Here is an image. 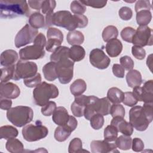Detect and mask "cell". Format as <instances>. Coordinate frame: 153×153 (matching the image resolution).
I'll return each mask as SVG.
<instances>
[{
    "instance_id": "12",
    "label": "cell",
    "mask_w": 153,
    "mask_h": 153,
    "mask_svg": "<svg viewBox=\"0 0 153 153\" xmlns=\"http://www.w3.org/2000/svg\"><path fill=\"white\" fill-rule=\"evenodd\" d=\"M89 60L92 66L99 69H106L111 63L109 57L100 48H94L90 51Z\"/></svg>"
},
{
    "instance_id": "19",
    "label": "cell",
    "mask_w": 153,
    "mask_h": 153,
    "mask_svg": "<svg viewBox=\"0 0 153 153\" xmlns=\"http://www.w3.org/2000/svg\"><path fill=\"white\" fill-rule=\"evenodd\" d=\"M19 58L17 53L14 50H6L0 56L1 65L4 67H9L15 65Z\"/></svg>"
},
{
    "instance_id": "44",
    "label": "cell",
    "mask_w": 153,
    "mask_h": 153,
    "mask_svg": "<svg viewBox=\"0 0 153 153\" xmlns=\"http://www.w3.org/2000/svg\"><path fill=\"white\" fill-rule=\"evenodd\" d=\"M109 114L112 117H120L124 118L125 116V109L124 106L120 103L113 104L111 106Z\"/></svg>"
},
{
    "instance_id": "6",
    "label": "cell",
    "mask_w": 153,
    "mask_h": 153,
    "mask_svg": "<svg viewBox=\"0 0 153 153\" xmlns=\"http://www.w3.org/2000/svg\"><path fill=\"white\" fill-rule=\"evenodd\" d=\"M52 25L65 28L69 31L78 28V23L75 15L66 10L58 11L53 14Z\"/></svg>"
},
{
    "instance_id": "17",
    "label": "cell",
    "mask_w": 153,
    "mask_h": 153,
    "mask_svg": "<svg viewBox=\"0 0 153 153\" xmlns=\"http://www.w3.org/2000/svg\"><path fill=\"white\" fill-rule=\"evenodd\" d=\"M111 124L116 127L118 132L123 135L131 136L133 132V127L130 123L127 122L123 118L120 117H113Z\"/></svg>"
},
{
    "instance_id": "29",
    "label": "cell",
    "mask_w": 153,
    "mask_h": 153,
    "mask_svg": "<svg viewBox=\"0 0 153 153\" xmlns=\"http://www.w3.org/2000/svg\"><path fill=\"white\" fill-rule=\"evenodd\" d=\"M29 24L31 27L36 29L44 27L45 19L43 14L39 12L31 14L29 17Z\"/></svg>"
},
{
    "instance_id": "13",
    "label": "cell",
    "mask_w": 153,
    "mask_h": 153,
    "mask_svg": "<svg viewBox=\"0 0 153 153\" xmlns=\"http://www.w3.org/2000/svg\"><path fill=\"white\" fill-rule=\"evenodd\" d=\"M45 52L44 48L36 45L26 46L19 51V56L21 60H37L44 57Z\"/></svg>"
},
{
    "instance_id": "55",
    "label": "cell",
    "mask_w": 153,
    "mask_h": 153,
    "mask_svg": "<svg viewBox=\"0 0 153 153\" xmlns=\"http://www.w3.org/2000/svg\"><path fill=\"white\" fill-rule=\"evenodd\" d=\"M144 143L141 139L139 137H134L132 140L131 148L134 152H141L144 149Z\"/></svg>"
},
{
    "instance_id": "57",
    "label": "cell",
    "mask_w": 153,
    "mask_h": 153,
    "mask_svg": "<svg viewBox=\"0 0 153 153\" xmlns=\"http://www.w3.org/2000/svg\"><path fill=\"white\" fill-rule=\"evenodd\" d=\"M47 41L45 35L42 33H39L35 37L33 41V44L39 46L42 48H44L46 45Z\"/></svg>"
},
{
    "instance_id": "49",
    "label": "cell",
    "mask_w": 153,
    "mask_h": 153,
    "mask_svg": "<svg viewBox=\"0 0 153 153\" xmlns=\"http://www.w3.org/2000/svg\"><path fill=\"white\" fill-rule=\"evenodd\" d=\"M62 42L56 38H48L45 49L49 52H53L56 49L61 46Z\"/></svg>"
},
{
    "instance_id": "51",
    "label": "cell",
    "mask_w": 153,
    "mask_h": 153,
    "mask_svg": "<svg viewBox=\"0 0 153 153\" xmlns=\"http://www.w3.org/2000/svg\"><path fill=\"white\" fill-rule=\"evenodd\" d=\"M120 62L121 64V66H122V67L129 71L131 69H133V67H134V62L132 60V59L128 56H122L120 59Z\"/></svg>"
},
{
    "instance_id": "53",
    "label": "cell",
    "mask_w": 153,
    "mask_h": 153,
    "mask_svg": "<svg viewBox=\"0 0 153 153\" xmlns=\"http://www.w3.org/2000/svg\"><path fill=\"white\" fill-rule=\"evenodd\" d=\"M132 55L138 60H143L146 56V51L145 49L139 46L133 45L131 47Z\"/></svg>"
},
{
    "instance_id": "33",
    "label": "cell",
    "mask_w": 153,
    "mask_h": 153,
    "mask_svg": "<svg viewBox=\"0 0 153 153\" xmlns=\"http://www.w3.org/2000/svg\"><path fill=\"white\" fill-rule=\"evenodd\" d=\"M152 19V14L149 10H141L136 13V22L139 26H147Z\"/></svg>"
},
{
    "instance_id": "20",
    "label": "cell",
    "mask_w": 153,
    "mask_h": 153,
    "mask_svg": "<svg viewBox=\"0 0 153 153\" xmlns=\"http://www.w3.org/2000/svg\"><path fill=\"white\" fill-rule=\"evenodd\" d=\"M105 48L110 57H115L121 54L123 50V44L119 39L115 38L107 42Z\"/></svg>"
},
{
    "instance_id": "36",
    "label": "cell",
    "mask_w": 153,
    "mask_h": 153,
    "mask_svg": "<svg viewBox=\"0 0 153 153\" xmlns=\"http://www.w3.org/2000/svg\"><path fill=\"white\" fill-rule=\"evenodd\" d=\"M97 97L95 96H89V100L87 105L85 107L84 111V116L87 120H90L91 117L96 114L95 110V101Z\"/></svg>"
},
{
    "instance_id": "32",
    "label": "cell",
    "mask_w": 153,
    "mask_h": 153,
    "mask_svg": "<svg viewBox=\"0 0 153 153\" xmlns=\"http://www.w3.org/2000/svg\"><path fill=\"white\" fill-rule=\"evenodd\" d=\"M69 48L68 47L60 46L58 47L51 54L50 60L56 63L62 59L69 57Z\"/></svg>"
},
{
    "instance_id": "39",
    "label": "cell",
    "mask_w": 153,
    "mask_h": 153,
    "mask_svg": "<svg viewBox=\"0 0 153 153\" xmlns=\"http://www.w3.org/2000/svg\"><path fill=\"white\" fill-rule=\"evenodd\" d=\"M103 115L100 114H95L90 119V126L94 130L100 129L104 124Z\"/></svg>"
},
{
    "instance_id": "48",
    "label": "cell",
    "mask_w": 153,
    "mask_h": 153,
    "mask_svg": "<svg viewBox=\"0 0 153 153\" xmlns=\"http://www.w3.org/2000/svg\"><path fill=\"white\" fill-rule=\"evenodd\" d=\"M124 99L123 100V102L125 105L132 107L137 104L138 101L134 97L133 92H131V91L125 92L124 93Z\"/></svg>"
},
{
    "instance_id": "5",
    "label": "cell",
    "mask_w": 153,
    "mask_h": 153,
    "mask_svg": "<svg viewBox=\"0 0 153 153\" xmlns=\"http://www.w3.org/2000/svg\"><path fill=\"white\" fill-rule=\"evenodd\" d=\"M129 121L133 127L140 131L146 130L151 123L141 106H134L130 109Z\"/></svg>"
},
{
    "instance_id": "16",
    "label": "cell",
    "mask_w": 153,
    "mask_h": 153,
    "mask_svg": "<svg viewBox=\"0 0 153 153\" xmlns=\"http://www.w3.org/2000/svg\"><path fill=\"white\" fill-rule=\"evenodd\" d=\"M89 100V96L81 94L75 96L74 102L71 106V109L75 117H81L84 116L85 107L87 105Z\"/></svg>"
},
{
    "instance_id": "41",
    "label": "cell",
    "mask_w": 153,
    "mask_h": 153,
    "mask_svg": "<svg viewBox=\"0 0 153 153\" xmlns=\"http://www.w3.org/2000/svg\"><path fill=\"white\" fill-rule=\"evenodd\" d=\"M82 149V142L78 137H75L71 140L69 146L68 152L69 153H75L81 152Z\"/></svg>"
},
{
    "instance_id": "1",
    "label": "cell",
    "mask_w": 153,
    "mask_h": 153,
    "mask_svg": "<svg viewBox=\"0 0 153 153\" xmlns=\"http://www.w3.org/2000/svg\"><path fill=\"white\" fill-rule=\"evenodd\" d=\"M29 12L27 1L1 0L0 15L1 18L12 19L27 14Z\"/></svg>"
},
{
    "instance_id": "18",
    "label": "cell",
    "mask_w": 153,
    "mask_h": 153,
    "mask_svg": "<svg viewBox=\"0 0 153 153\" xmlns=\"http://www.w3.org/2000/svg\"><path fill=\"white\" fill-rule=\"evenodd\" d=\"M69 118L70 115H69L68 111L63 106H59L56 108L52 116L53 122L58 126L67 125Z\"/></svg>"
},
{
    "instance_id": "52",
    "label": "cell",
    "mask_w": 153,
    "mask_h": 153,
    "mask_svg": "<svg viewBox=\"0 0 153 153\" xmlns=\"http://www.w3.org/2000/svg\"><path fill=\"white\" fill-rule=\"evenodd\" d=\"M152 6L149 1L148 0H139L136 2L134 7L135 11L137 13L141 10H151Z\"/></svg>"
},
{
    "instance_id": "31",
    "label": "cell",
    "mask_w": 153,
    "mask_h": 153,
    "mask_svg": "<svg viewBox=\"0 0 153 153\" xmlns=\"http://www.w3.org/2000/svg\"><path fill=\"white\" fill-rule=\"evenodd\" d=\"M17 129L12 126H3L0 128V139H10L15 138L18 136Z\"/></svg>"
},
{
    "instance_id": "43",
    "label": "cell",
    "mask_w": 153,
    "mask_h": 153,
    "mask_svg": "<svg viewBox=\"0 0 153 153\" xmlns=\"http://www.w3.org/2000/svg\"><path fill=\"white\" fill-rule=\"evenodd\" d=\"M136 30L131 27H126L121 32V37L126 42L131 43Z\"/></svg>"
},
{
    "instance_id": "54",
    "label": "cell",
    "mask_w": 153,
    "mask_h": 153,
    "mask_svg": "<svg viewBox=\"0 0 153 153\" xmlns=\"http://www.w3.org/2000/svg\"><path fill=\"white\" fill-rule=\"evenodd\" d=\"M118 14L120 17L123 20H129L131 19L133 16V11L131 9L127 7H121L119 11Z\"/></svg>"
},
{
    "instance_id": "50",
    "label": "cell",
    "mask_w": 153,
    "mask_h": 153,
    "mask_svg": "<svg viewBox=\"0 0 153 153\" xmlns=\"http://www.w3.org/2000/svg\"><path fill=\"white\" fill-rule=\"evenodd\" d=\"M85 6H89L94 8H102L106 6L107 1L102 0H90V1H81Z\"/></svg>"
},
{
    "instance_id": "4",
    "label": "cell",
    "mask_w": 153,
    "mask_h": 153,
    "mask_svg": "<svg viewBox=\"0 0 153 153\" xmlns=\"http://www.w3.org/2000/svg\"><path fill=\"white\" fill-rule=\"evenodd\" d=\"M22 132L25 140L27 142H35L45 138L48 134V130L38 120L34 124L26 125Z\"/></svg>"
},
{
    "instance_id": "46",
    "label": "cell",
    "mask_w": 153,
    "mask_h": 153,
    "mask_svg": "<svg viewBox=\"0 0 153 153\" xmlns=\"http://www.w3.org/2000/svg\"><path fill=\"white\" fill-rule=\"evenodd\" d=\"M47 38H56L62 42L63 41V34L62 32L56 27H49L47 32Z\"/></svg>"
},
{
    "instance_id": "45",
    "label": "cell",
    "mask_w": 153,
    "mask_h": 153,
    "mask_svg": "<svg viewBox=\"0 0 153 153\" xmlns=\"http://www.w3.org/2000/svg\"><path fill=\"white\" fill-rule=\"evenodd\" d=\"M56 5V2L54 0H44L41 8L42 13L45 14L53 13Z\"/></svg>"
},
{
    "instance_id": "59",
    "label": "cell",
    "mask_w": 153,
    "mask_h": 153,
    "mask_svg": "<svg viewBox=\"0 0 153 153\" xmlns=\"http://www.w3.org/2000/svg\"><path fill=\"white\" fill-rule=\"evenodd\" d=\"M146 116L149 118V120L152 122L153 120V115H152V103H145L143 106H142Z\"/></svg>"
},
{
    "instance_id": "2",
    "label": "cell",
    "mask_w": 153,
    "mask_h": 153,
    "mask_svg": "<svg viewBox=\"0 0 153 153\" xmlns=\"http://www.w3.org/2000/svg\"><path fill=\"white\" fill-rule=\"evenodd\" d=\"M33 112L31 108L26 106H17L10 108L7 112V118L16 127L25 126L32 121Z\"/></svg>"
},
{
    "instance_id": "47",
    "label": "cell",
    "mask_w": 153,
    "mask_h": 153,
    "mask_svg": "<svg viewBox=\"0 0 153 153\" xmlns=\"http://www.w3.org/2000/svg\"><path fill=\"white\" fill-rule=\"evenodd\" d=\"M57 106L56 103L53 101H49L41 108V113L44 116H50L53 115Z\"/></svg>"
},
{
    "instance_id": "15",
    "label": "cell",
    "mask_w": 153,
    "mask_h": 153,
    "mask_svg": "<svg viewBox=\"0 0 153 153\" xmlns=\"http://www.w3.org/2000/svg\"><path fill=\"white\" fill-rule=\"evenodd\" d=\"M1 97L9 99H14L18 97L20 94L19 87L11 82H1L0 84Z\"/></svg>"
},
{
    "instance_id": "60",
    "label": "cell",
    "mask_w": 153,
    "mask_h": 153,
    "mask_svg": "<svg viewBox=\"0 0 153 153\" xmlns=\"http://www.w3.org/2000/svg\"><path fill=\"white\" fill-rule=\"evenodd\" d=\"M11 105L12 101L10 99L4 97H1L0 108L1 109L8 111L10 108H11Z\"/></svg>"
},
{
    "instance_id": "30",
    "label": "cell",
    "mask_w": 153,
    "mask_h": 153,
    "mask_svg": "<svg viewBox=\"0 0 153 153\" xmlns=\"http://www.w3.org/2000/svg\"><path fill=\"white\" fill-rule=\"evenodd\" d=\"M87 89V84L84 80L77 79L70 85L71 93L75 96L82 94Z\"/></svg>"
},
{
    "instance_id": "58",
    "label": "cell",
    "mask_w": 153,
    "mask_h": 153,
    "mask_svg": "<svg viewBox=\"0 0 153 153\" xmlns=\"http://www.w3.org/2000/svg\"><path fill=\"white\" fill-rule=\"evenodd\" d=\"M76 19L78 23V27L84 28L86 27L88 25V19L84 15H76L74 14Z\"/></svg>"
},
{
    "instance_id": "27",
    "label": "cell",
    "mask_w": 153,
    "mask_h": 153,
    "mask_svg": "<svg viewBox=\"0 0 153 153\" xmlns=\"http://www.w3.org/2000/svg\"><path fill=\"white\" fill-rule=\"evenodd\" d=\"M5 148L8 152L11 153H21L24 152V146L22 142L16 138L8 139L5 144Z\"/></svg>"
},
{
    "instance_id": "24",
    "label": "cell",
    "mask_w": 153,
    "mask_h": 153,
    "mask_svg": "<svg viewBox=\"0 0 153 153\" xmlns=\"http://www.w3.org/2000/svg\"><path fill=\"white\" fill-rule=\"evenodd\" d=\"M72 132V130L68 126H59L54 131V139L58 142H64L69 137Z\"/></svg>"
},
{
    "instance_id": "26",
    "label": "cell",
    "mask_w": 153,
    "mask_h": 153,
    "mask_svg": "<svg viewBox=\"0 0 153 153\" xmlns=\"http://www.w3.org/2000/svg\"><path fill=\"white\" fill-rule=\"evenodd\" d=\"M66 40L69 44L71 45H79L84 41L83 33L79 30L69 31L66 36Z\"/></svg>"
},
{
    "instance_id": "7",
    "label": "cell",
    "mask_w": 153,
    "mask_h": 153,
    "mask_svg": "<svg viewBox=\"0 0 153 153\" xmlns=\"http://www.w3.org/2000/svg\"><path fill=\"white\" fill-rule=\"evenodd\" d=\"M56 63V72L60 82L63 84L70 82L73 78L74 62L69 57H66L60 60Z\"/></svg>"
},
{
    "instance_id": "9",
    "label": "cell",
    "mask_w": 153,
    "mask_h": 153,
    "mask_svg": "<svg viewBox=\"0 0 153 153\" xmlns=\"http://www.w3.org/2000/svg\"><path fill=\"white\" fill-rule=\"evenodd\" d=\"M38 34V29L31 27L29 24H26L16 35L14 39L16 47L17 48H20L33 42Z\"/></svg>"
},
{
    "instance_id": "8",
    "label": "cell",
    "mask_w": 153,
    "mask_h": 153,
    "mask_svg": "<svg viewBox=\"0 0 153 153\" xmlns=\"http://www.w3.org/2000/svg\"><path fill=\"white\" fill-rule=\"evenodd\" d=\"M37 65L33 62L27 60H19L17 61L16 68L13 80L18 81L21 79H26L35 76L38 72Z\"/></svg>"
},
{
    "instance_id": "56",
    "label": "cell",
    "mask_w": 153,
    "mask_h": 153,
    "mask_svg": "<svg viewBox=\"0 0 153 153\" xmlns=\"http://www.w3.org/2000/svg\"><path fill=\"white\" fill-rule=\"evenodd\" d=\"M113 74L117 78H123L124 76L125 69L119 64H114L112 66Z\"/></svg>"
},
{
    "instance_id": "21",
    "label": "cell",
    "mask_w": 153,
    "mask_h": 153,
    "mask_svg": "<svg viewBox=\"0 0 153 153\" xmlns=\"http://www.w3.org/2000/svg\"><path fill=\"white\" fill-rule=\"evenodd\" d=\"M94 105L96 114H100L102 115H108L109 114L111 105L107 97L101 99L97 97L95 101Z\"/></svg>"
},
{
    "instance_id": "25",
    "label": "cell",
    "mask_w": 153,
    "mask_h": 153,
    "mask_svg": "<svg viewBox=\"0 0 153 153\" xmlns=\"http://www.w3.org/2000/svg\"><path fill=\"white\" fill-rule=\"evenodd\" d=\"M124 93L117 87L110 88L107 93V98L113 104L123 102L124 99Z\"/></svg>"
},
{
    "instance_id": "3",
    "label": "cell",
    "mask_w": 153,
    "mask_h": 153,
    "mask_svg": "<svg viewBox=\"0 0 153 153\" xmlns=\"http://www.w3.org/2000/svg\"><path fill=\"white\" fill-rule=\"evenodd\" d=\"M59 96L57 87L45 81L41 82L33 90V97L35 103L39 106H43L50 99H55Z\"/></svg>"
},
{
    "instance_id": "62",
    "label": "cell",
    "mask_w": 153,
    "mask_h": 153,
    "mask_svg": "<svg viewBox=\"0 0 153 153\" xmlns=\"http://www.w3.org/2000/svg\"><path fill=\"white\" fill-rule=\"evenodd\" d=\"M152 54H150L148 58H147V60H146V65L149 68L151 71H152V69H151V68H152Z\"/></svg>"
},
{
    "instance_id": "38",
    "label": "cell",
    "mask_w": 153,
    "mask_h": 153,
    "mask_svg": "<svg viewBox=\"0 0 153 153\" xmlns=\"http://www.w3.org/2000/svg\"><path fill=\"white\" fill-rule=\"evenodd\" d=\"M16 65L9 67H4L1 69V82H7L13 79L15 72Z\"/></svg>"
},
{
    "instance_id": "61",
    "label": "cell",
    "mask_w": 153,
    "mask_h": 153,
    "mask_svg": "<svg viewBox=\"0 0 153 153\" xmlns=\"http://www.w3.org/2000/svg\"><path fill=\"white\" fill-rule=\"evenodd\" d=\"M27 3L29 6L32 9L39 10L42 8L43 1H28Z\"/></svg>"
},
{
    "instance_id": "34",
    "label": "cell",
    "mask_w": 153,
    "mask_h": 153,
    "mask_svg": "<svg viewBox=\"0 0 153 153\" xmlns=\"http://www.w3.org/2000/svg\"><path fill=\"white\" fill-rule=\"evenodd\" d=\"M115 142L117 148L121 150H128L131 148L132 139L130 136H120Z\"/></svg>"
},
{
    "instance_id": "10",
    "label": "cell",
    "mask_w": 153,
    "mask_h": 153,
    "mask_svg": "<svg viewBox=\"0 0 153 153\" xmlns=\"http://www.w3.org/2000/svg\"><path fill=\"white\" fill-rule=\"evenodd\" d=\"M131 43L134 45L151 46L152 42V30L147 26H139L136 30Z\"/></svg>"
},
{
    "instance_id": "23",
    "label": "cell",
    "mask_w": 153,
    "mask_h": 153,
    "mask_svg": "<svg viewBox=\"0 0 153 153\" xmlns=\"http://www.w3.org/2000/svg\"><path fill=\"white\" fill-rule=\"evenodd\" d=\"M56 66V62L51 61L46 63L43 66L42 72L45 79L49 81H53L57 78Z\"/></svg>"
},
{
    "instance_id": "42",
    "label": "cell",
    "mask_w": 153,
    "mask_h": 153,
    "mask_svg": "<svg viewBox=\"0 0 153 153\" xmlns=\"http://www.w3.org/2000/svg\"><path fill=\"white\" fill-rule=\"evenodd\" d=\"M41 75L39 73H37L35 76L26 78L23 79L24 84L29 88L36 87L38 85H39L41 82Z\"/></svg>"
},
{
    "instance_id": "35",
    "label": "cell",
    "mask_w": 153,
    "mask_h": 153,
    "mask_svg": "<svg viewBox=\"0 0 153 153\" xmlns=\"http://www.w3.org/2000/svg\"><path fill=\"white\" fill-rule=\"evenodd\" d=\"M118 35V30L117 28L113 25L106 26L102 32V38L105 42L115 39Z\"/></svg>"
},
{
    "instance_id": "11",
    "label": "cell",
    "mask_w": 153,
    "mask_h": 153,
    "mask_svg": "<svg viewBox=\"0 0 153 153\" xmlns=\"http://www.w3.org/2000/svg\"><path fill=\"white\" fill-rule=\"evenodd\" d=\"M133 93L137 101L152 103L153 102V81H146L142 87L137 86L133 88Z\"/></svg>"
},
{
    "instance_id": "40",
    "label": "cell",
    "mask_w": 153,
    "mask_h": 153,
    "mask_svg": "<svg viewBox=\"0 0 153 153\" xmlns=\"http://www.w3.org/2000/svg\"><path fill=\"white\" fill-rule=\"evenodd\" d=\"M72 12L76 15H83L86 11V7L81 1H73L70 5Z\"/></svg>"
},
{
    "instance_id": "28",
    "label": "cell",
    "mask_w": 153,
    "mask_h": 153,
    "mask_svg": "<svg viewBox=\"0 0 153 153\" xmlns=\"http://www.w3.org/2000/svg\"><path fill=\"white\" fill-rule=\"evenodd\" d=\"M85 55L84 48L80 45H73L69 48V57L73 62L82 60Z\"/></svg>"
},
{
    "instance_id": "22",
    "label": "cell",
    "mask_w": 153,
    "mask_h": 153,
    "mask_svg": "<svg viewBox=\"0 0 153 153\" xmlns=\"http://www.w3.org/2000/svg\"><path fill=\"white\" fill-rule=\"evenodd\" d=\"M126 81L128 85L131 88L140 86L142 82L141 74L139 71L131 69L128 72L126 75Z\"/></svg>"
},
{
    "instance_id": "14",
    "label": "cell",
    "mask_w": 153,
    "mask_h": 153,
    "mask_svg": "<svg viewBox=\"0 0 153 153\" xmlns=\"http://www.w3.org/2000/svg\"><path fill=\"white\" fill-rule=\"evenodd\" d=\"M115 143H111L103 140H93L90 143L92 153H107L118 152L117 150Z\"/></svg>"
},
{
    "instance_id": "37",
    "label": "cell",
    "mask_w": 153,
    "mask_h": 153,
    "mask_svg": "<svg viewBox=\"0 0 153 153\" xmlns=\"http://www.w3.org/2000/svg\"><path fill=\"white\" fill-rule=\"evenodd\" d=\"M118 130L113 125L108 126L104 130V140L109 142H113L115 141L118 137Z\"/></svg>"
}]
</instances>
